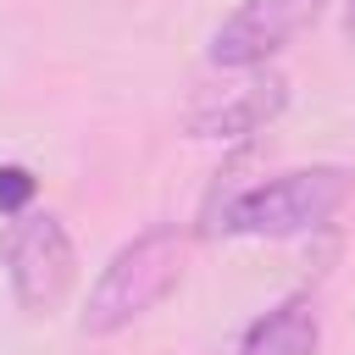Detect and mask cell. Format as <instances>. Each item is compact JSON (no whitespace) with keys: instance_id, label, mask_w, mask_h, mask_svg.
Here are the masks:
<instances>
[{"instance_id":"1","label":"cell","mask_w":355,"mask_h":355,"mask_svg":"<svg viewBox=\"0 0 355 355\" xmlns=\"http://www.w3.org/2000/svg\"><path fill=\"white\" fill-rule=\"evenodd\" d=\"M355 172L316 161V166H288L261 183L233 189L222 205L205 211L200 233L205 239H305L333 227V216L349 205Z\"/></svg>"},{"instance_id":"2","label":"cell","mask_w":355,"mask_h":355,"mask_svg":"<svg viewBox=\"0 0 355 355\" xmlns=\"http://www.w3.org/2000/svg\"><path fill=\"white\" fill-rule=\"evenodd\" d=\"M183 272H189V233L178 222H155V227L133 233L89 283L83 311H78V333L111 338V333L144 322L155 305H166L178 294Z\"/></svg>"},{"instance_id":"3","label":"cell","mask_w":355,"mask_h":355,"mask_svg":"<svg viewBox=\"0 0 355 355\" xmlns=\"http://www.w3.org/2000/svg\"><path fill=\"white\" fill-rule=\"evenodd\" d=\"M0 266H6V283H11V300L22 316H33V322L55 316L78 283V250H72L67 222L39 205H28L22 216H6Z\"/></svg>"},{"instance_id":"4","label":"cell","mask_w":355,"mask_h":355,"mask_svg":"<svg viewBox=\"0 0 355 355\" xmlns=\"http://www.w3.org/2000/svg\"><path fill=\"white\" fill-rule=\"evenodd\" d=\"M322 11H327V0H239L216 22L205 61L222 72H255L277 50H288L300 33H311L322 22Z\"/></svg>"},{"instance_id":"5","label":"cell","mask_w":355,"mask_h":355,"mask_svg":"<svg viewBox=\"0 0 355 355\" xmlns=\"http://www.w3.org/2000/svg\"><path fill=\"white\" fill-rule=\"evenodd\" d=\"M288 105V83L266 67H255L239 89H222V94H205L183 111V133L189 139H250L261 133L266 122H277Z\"/></svg>"},{"instance_id":"6","label":"cell","mask_w":355,"mask_h":355,"mask_svg":"<svg viewBox=\"0 0 355 355\" xmlns=\"http://www.w3.org/2000/svg\"><path fill=\"white\" fill-rule=\"evenodd\" d=\"M322 349V316H316V294L294 288L283 300H272L244 333L233 355H316Z\"/></svg>"},{"instance_id":"7","label":"cell","mask_w":355,"mask_h":355,"mask_svg":"<svg viewBox=\"0 0 355 355\" xmlns=\"http://www.w3.org/2000/svg\"><path fill=\"white\" fill-rule=\"evenodd\" d=\"M33 194H39V178H33L28 166L6 161V166H0V216H22V211L33 205Z\"/></svg>"},{"instance_id":"8","label":"cell","mask_w":355,"mask_h":355,"mask_svg":"<svg viewBox=\"0 0 355 355\" xmlns=\"http://www.w3.org/2000/svg\"><path fill=\"white\" fill-rule=\"evenodd\" d=\"M344 39L355 44V0H344Z\"/></svg>"}]
</instances>
